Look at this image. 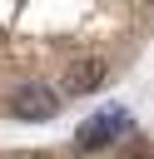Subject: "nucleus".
I'll return each instance as SVG.
<instances>
[{"mask_svg":"<svg viewBox=\"0 0 154 159\" xmlns=\"http://www.w3.org/2000/svg\"><path fill=\"white\" fill-rule=\"evenodd\" d=\"M129 134H134V114H129L124 104H109V109L89 114V119L75 129V149H79V154H94V149H109V144H119V139H129Z\"/></svg>","mask_w":154,"mask_h":159,"instance_id":"f257e3e1","label":"nucleus"},{"mask_svg":"<svg viewBox=\"0 0 154 159\" xmlns=\"http://www.w3.org/2000/svg\"><path fill=\"white\" fill-rule=\"evenodd\" d=\"M104 84H109V60H99V55H84L65 70V94H75V99L99 94Z\"/></svg>","mask_w":154,"mask_h":159,"instance_id":"7ed1b4c3","label":"nucleus"},{"mask_svg":"<svg viewBox=\"0 0 154 159\" xmlns=\"http://www.w3.org/2000/svg\"><path fill=\"white\" fill-rule=\"evenodd\" d=\"M10 114L15 119H55L60 114V89H50L45 80H25L10 94Z\"/></svg>","mask_w":154,"mask_h":159,"instance_id":"f03ea898","label":"nucleus"}]
</instances>
